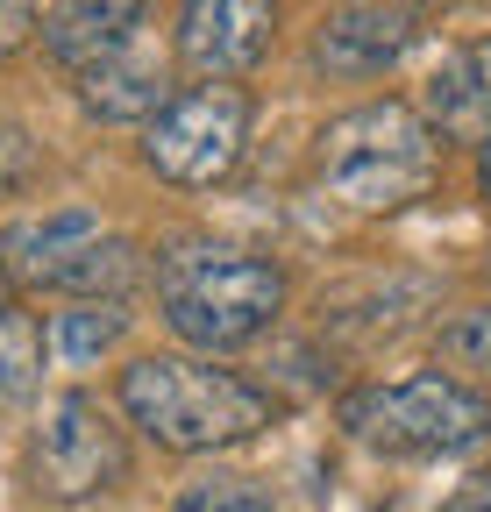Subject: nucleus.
Masks as SVG:
<instances>
[{"label":"nucleus","instance_id":"1","mask_svg":"<svg viewBox=\"0 0 491 512\" xmlns=\"http://www.w3.org/2000/svg\"><path fill=\"white\" fill-rule=\"evenodd\" d=\"M121 413H129L157 448L207 456V448L257 441L278 420V399L264 384L207 363V356H136L121 370Z\"/></svg>","mask_w":491,"mask_h":512},{"label":"nucleus","instance_id":"2","mask_svg":"<svg viewBox=\"0 0 491 512\" xmlns=\"http://www.w3.org/2000/svg\"><path fill=\"white\" fill-rule=\"evenodd\" d=\"M157 313L186 349H242L285 313V271L235 242H178L157 256Z\"/></svg>","mask_w":491,"mask_h":512},{"label":"nucleus","instance_id":"3","mask_svg":"<svg viewBox=\"0 0 491 512\" xmlns=\"http://www.w3.org/2000/svg\"><path fill=\"white\" fill-rule=\"evenodd\" d=\"M435 171H442V136L406 100L349 107V114H335L321 128V143H314V178L356 214L413 207L420 192L435 185Z\"/></svg>","mask_w":491,"mask_h":512},{"label":"nucleus","instance_id":"4","mask_svg":"<svg viewBox=\"0 0 491 512\" xmlns=\"http://www.w3.org/2000/svg\"><path fill=\"white\" fill-rule=\"evenodd\" d=\"M342 427H349V441L378 448V456H463V448L491 441V399L470 392L463 377L413 370V377L349 392Z\"/></svg>","mask_w":491,"mask_h":512},{"label":"nucleus","instance_id":"5","mask_svg":"<svg viewBox=\"0 0 491 512\" xmlns=\"http://www.w3.org/2000/svg\"><path fill=\"white\" fill-rule=\"evenodd\" d=\"M0 271H8V285L65 292V299H121L143 278L136 242L107 228L93 207H57V214L15 221L0 235Z\"/></svg>","mask_w":491,"mask_h":512},{"label":"nucleus","instance_id":"6","mask_svg":"<svg viewBox=\"0 0 491 512\" xmlns=\"http://www.w3.org/2000/svg\"><path fill=\"white\" fill-rule=\"evenodd\" d=\"M250 121H257V100L242 86H186L171 93L150 128H143V164L171 185H221L242 150H250Z\"/></svg>","mask_w":491,"mask_h":512},{"label":"nucleus","instance_id":"7","mask_svg":"<svg viewBox=\"0 0 491 512\" xmlns=\"http://www.w3.org/2000/svg\"><path fill=\"white\" fill-rule=\"evenodd\" d=\"M29 477L57 505H86V498L114 491L121 477H129V441H121L114 413L93 392L50 399L43 427H36V448H29Z\"/></svg>","mask_w":491,"mask_h":512},{"label":"nucleus","instance_id":"8","mask_svg":"<svg viewBox=\"0 0 491 512\" xmlns=\"http://www.w3.org/2000/svg\"><path fill=\"white\" fill-rule=\"evenodd\" d=\"M278 43V0H178V64L200 86H235Z\"/></svg>","mask_w":491,"mask_h":512},{"label":"nucleus","instance_id":"9","mask_svg":"<svg viewBox=\"0 0 491 512\" xmlns=\"http://www.w3.org/2000/svg\"><path fill=\"white\" fill-rule=\"evenodd\" d=\"M420 22H427L420 0H342L314 29V64L335 79H371L413 50Z\"/></svg>","mask_w":491,"mask_h":512},{"label":"nucleus","instance_id":"10","mask_svg":"<svg viewBox=\"0 0 491 512\" xmlns=\"http://www.w3.org/2000/svg\"><path fill=\"white\" fill-rule=\"evenodd\" d=\"M157 0H57V8L36 22L43 50L65 64V72H86V64L114 57V50H129L143 36Z\"/></svg>","mask_w":491,"mask_h":512},{"label":"nucleus","instance_id":"11","mask_svg":"<svg viewBox=\"0 0 491 512\" xmlns=\"http://www.w3.org/2000/svg\"><path fill=\"white\" fill-rule=\"evenodd\" d=\"M420 114L449 143H477V150L491 143V36H477V43H463L435 64Z\"/></svg>","mask_w":491,"mask_h":512},{"label":"nucleus","instance_id":"12","mask_svg":"<svg viewBox=\"0 0 491 512\" xmlns=\"http://www.w3.org/2000/svg\"><path fill=\"white\" fill-rule=\"evenodd\" d=\"M79 100H86V114H100V121H150V114L171 100V72H164V57H150L143 36H136L129 50L86 64V72H79Z\"/></svg>","mask_w":491,"mask_h":512},{"label":"nucleus","instance_id":"13","mask_svg":"<svg viewBox=\"0 0 491 512\" xmlns=\"http://www.w3.org/2000/svg\"><path fill=\"white\" fill-rule=\"evenodd\" d=\"M121 328H129V313H121V299H72V306H57L50 313V328H43V349L57 363H93L121 342Z\"/></svg>","mask_w":491,"mask_h":512},{"label":"nucleus","instance_id":"14","mask_svg":"<svg viewBox=\"0 0 491 512\" xmlns=\"http://www.w3.org/2000/svg\"><path fill=\"white\" fill-rule=\"evenodd\" d=\"M36 377H43V328L8 306L0 313V399H22Z\"/></svg>","mask_w":491,"mask_h":512},{"label":"nucleus","instance_id":"15","mask_svg":"<svg viewBox=\"0 0 491 512\" xmlns=\"http://www.w3.org/2000/svg\"><path fill=\"white\" fill-rule=\"evenodd\" d=\"M171 512H278V505H271L250 477H200V484L178 491Z\"/></svg>","mask_w":491,"mask_h":512},{"label":"nucleus","instance_id":"16","mask_svg":"<svg viewBox=\"0 0 491 512\" xmlns=\"http://www.w3.org/2000/svg\"><path fill=\"white\" fill-rule=\"evenodd\" d=\"M442 356H449L456 370L491 377V306H470V313L449 320V328H442Z\"/></svg>","mask_w":491,"mask_h":512},{"label":"nucleus","instance_id":"17","mask_svg":"<svg viewBox=\"0 0 491 512\" xmlns=\"http://www.w3.org/2000/svg\"><path fill=\"white\" fill-rule=\"evenodd\" d=\"M36 178V150H29V136L15 121H0V192H22Z\"/></svg>","mask_w":491,"mask_h":512},{"label":"nucleus","instance_id":"18","mask_svg":"<svg viewBox=\"0 0 491 512\" xmlns=\"http://www.w3.org/2000/svg\"><path fill=\"white\" fill-rule=\"evenodd\" d=\"M36 36V0H0V57Z\"/></svg>","mask_w":491,"mask_h":512},{"label":"nucleus","instance_id":"19","mask_svg":"<svg viewBox=\"0 0 491 512\" xmlns=\"http://www.w3.org/2000/svg\"><path fill=\"white\" fill-rule=\"evenodd\" d=\"M442 512H491V477H470L456 498H442Z\"/></svg>","mask_w":491,"mask_h":512},{"label":"nucleus","instance_id":"20","mask_svg":"<svg viewBox=\"0 0 491 512\" xmlns=\"http://www.w3.org/2000/svg\"><path fill=\"white\" fill-rule=\"evenodd\" d=\"M477 185H484V200H491V143H484V164H477Z\"/></svg>","mask_w":491,"mask_h":512},{"label":"nucleus","instance_id":"21","mask_svg":"<svg viewBox=\"0 0 491 512\" xmlns=\"http://www.w3.org/2000/svg\"><path fill=\"white\" fill-rule=\"evenodd\" d=\"M15 306V285H8V271H0V313H8Z\"/></svg>","mask_w":491,"mask_h":512}]
</instances>
